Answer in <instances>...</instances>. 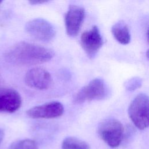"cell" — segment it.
<instances>
[{
    "mask_svg": "<svg viewBox=\"0 0 149 149\" xmlns=\"http://www.w3.org/2000/svg\"><path fill=\"white\" fill-rule=\"evenodd\" d=\"M54 56V51L49 48L24 41L15 44L5 54L9 63L23 66L43 63Z\"/></svg>",
    "mask_w": 149,
    "mask_h": 149,
    "instance_id": "1",
    "label": "cell"
},
{
    "mask_svg": "<svg viewBox=\"0 0 149 149\" xmlns=\"http://www.w3.org/2000/svg\"><path fill=\"white\" fill-rule=\"evenodd\" d=\"M128 115L133 124L139 129L144 130L148 126L149 99L147 94H138L131 102Z\"/></svg>",
    "mask_w": 149,
    "mask_h": 149,
    "instance_id": "2",
    "label": "cell"
},
{
    "mask_svg": "<svg viewBox=\"0 0 149 149\" xmlns=\"http://www.w3.org/2000/svg\"><path fill=\"white\" fill-rule=\"evenodd\" d=\"M101 139L110 147H118L122 142L124 128L120 121L115 118H109L102 121L97 129Z\"/></svg>",
    "mask_w": 149,
    "mask_h": 149,
    "instance_id": "3",
    "label": "cell"
},
{
    "mask_svg": "<svg viewBox=\"0 0 149 149\" xmlns=\"http://www.w3.org/2000/svg\"><path fill=\"white\" fill-rule=\"evenodd\" d=\"M108 94L109 89L105 81L101 78H95L77 93L74 101L76 103L80 104L87 101L103 100Z\"/></svg>",
    "mask_w": 149,
    "mask_h": 149,
    "instance_id": "4",
    "label": "cell"
},
{
    "mask_svg": "<svg viewBox=\"0 0 149 149\" xmlns=\"http://www.w3.org/2000/svg\"><path fill=\"white\" fill-rule=\"evenodd\" d=\"M25 29L31 37L41 41H50L55 36L54 26L49 22L41 18L29 21L26 23Z\"/></svg>",
    "mask_w": 149,
    "mask_h": 149,
    "instance_id": "5",
    "label": "cell"
},
{
    "mask_svg": "<svg viewBox=\"0 0 149 149\" xmlns=\"http://www.w3.org/2000/svg\"><path fill=\"white\" fill-rule=\"evenodd\" d=\"M83 50L90 59L94 58L103 45V40L98 28L94 26L89 30L84 31L80 37Z\"/></svg>",
    "mask_w": 149,
    "mask_h": 149,
    "instance_id": "6",
    "label": "cell"
},
{
    "mask_svg": "<svg viewBox=\"0 0 149 149\" xmlns=\"http://www.w3.org/2000/svg\"><path fill=\"white\" fill-rule=\"evenodd\" d=\"M64 112L63 105L58 101H51L30 108L26 113L33 119H49L61 116Z\"/></svg>",
    "mask_w": 149,
    "mask_h": 149,
    "instance_id": "7",
    "label": "cell"
},
{
    "mask_svg": "<svg viewBox=\"0 0 149 149\" xmlns=\"http://www.w3.org/2000/svg\"><path fill=\"white\" fill-rule=\"evenodd\" d=\"M24 82L27 86L31 88L45 90L51 86L52 77L50 73L45 69L34 68L26 73Z\"/></svg>",
    "mask_w": 149,
    "mask_h": 149,
    "instance_id": "8",
    "label": "cell"
},
{
    "mask_svg": "<svg viewBox=\"0 0 149 149\" xmlns=\"http://www.w3.org/2000/svg\"><path fill=\"white\" fill-rule=\"evenodd\" d=\"M85 16L84 9L77 5H70L66 13L65 24L66 31L70 37L76 36L80 29Z\"/></svg>",
    "mask_w": 149,
    "mask_h": 149,
    "instance_id": "9",
    "label": "cell"
},
{
    "mask_svg": "<svg viewBox=\"0 0 149 149\" xmlns=\"http://www.w3.org/2000/svg\"><path fill=\"white\" fill-rule=\"evenodd\" d=\"M22 105V97L15 90L0 89V112L13 113Z\"/></svg>",
    "mask_w": 149,
    "mask_h": 149,
    "instance_id": "10",
    "label": "cell"
},
{
    "mask_svg": "<svg viewBox=\"0 0 149 149\" xmlns=\"http://www.w3.org/2000/svg\"><path fill=\"white\" fill-rule=\"evenodd\" d=\"M113 36L119 43L126 45L130 42V34L126 24L120 20L114 24L111 29Z\"/></svg>",
    "mask_w": 149,
    "mask_h": 149,
    "instance_id": "11",
    "label": "cell"
},
{
    "mask_svg": "<svg viewBox=\"0 0 149 149\" xmlns=\"http://www.w3.org/2000/svg\"><path fill=\"white\" fill-rule=\"evenodd\" d=\"M62 149H90L86 141L75 137H67L62 143Z\"/></svg>",
    "mask_w": 149,
    "mask_h": 149,
    "instance_id": "12",
    "label": "cell"
},
{
    "mask_svg": "<svg viewBox=\"0 0 149 149\" xmlns=\"http://www.w3.org/2000/svg\"><path fill=\"white\" fill-rule=\"evenodd\" d=\"M36 142L31 139H24L13 143L10 149H37Z\"/></svg>",
    "mask_w": 149,
    "mask_h": 149,
    "instance_id": "13",
    "label": "cell"
},
{
    "mask_svg": "<svg viewBox=\"0 0 149 149\" xmlns=\"http://www.w3.org/2000/svg\"><path fill=\"white\" fill-rule=\"evenodd\" d=\"M142 83L143 80L140 77H133L125 82V87L127 90L133 91L140 88L142 85Z\"/></svg>",
    "mask_w": 149,
    "mask_h": 149,
    "instance_id": "14",
    "label": "cell"
},
{
    "mask_svg": "<svg viewBox=\"0 0 149 149\" xmlns=\"http://www.w3.org/2000/svg\"><path fill=\"white\" fill-rule=\"evenodd\" d=\"M49 0H29V2L32 5H37V4H41L45 2H48Z\"/></svg>",
    "mask_w": 149,
    "mask_h": 149,
    "instance_id": "15",
    "label": "cell"
},
{
    "mask_svg": "<svg viewBox=\"0 0 149 149\" xmlns=\"http://www.w3.org/2000/svg\"><path fill=\"white\" fill-rule=\"evenodd\" d=\"M3 137H4V132L2 129H0V146L2 142Z\"/></svg>",
    "mask_w": 149,
    "mask_h": 149,
    "instance_id": "16",
    "label": "cell"
},
{
    "mask_svg": "<svg viewBox=\"0 0 149 149\" xmlns=\"http://www.w3.org/2000/svg\"><path fill=\"white\" fill-rule=\"evenodd\" d=\"M2 1H3V0H0V4H1V3L2 2Z\"/></svg>",
    "mask_w": 149,
    "mask_h": 149,
    "instance_id": "17",
    "label": "cell"
},
{
    "mask_svg": "<svg viewBox=\"0 0 149 149\" xmlns=\"http://www.w3.org/2000/svg\"><path fill=\"white\" fill-rule=\"evenodd\" d=\"M0 82H1V81H0Z\"/></svg>",
    "mask_w": 149,
    "mask_h": 149,
    "instance_id": "18",
    "label": "cell"
}]
</instances>
